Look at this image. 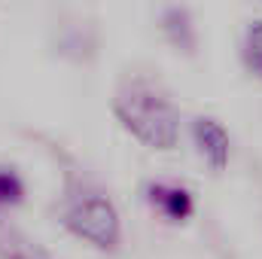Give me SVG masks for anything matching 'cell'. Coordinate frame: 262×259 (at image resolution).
Returning a JSON list of instances; mask_svg holds the SVG:
<instances>
[{
    "label": "cell",
    "mask_w": 262,
    "mask_h": 259,
    "mask_svg": "<svg viewBox=\"0 0 262 259\" xmlns=\"http://www.w3.org/2000/svg\"><path fill=\"white\" fill-rule=\"evenodd\" d=\"M192 140H195L198 156L210 165V171H226L229 165V153H232V140L229 131L223 128L213 116H198L192 122Z\"/></svg>",
    "instance_id": "3"
},
{
    "label": "cell",
    "mask_w": 262,
    "mask_h": 259,
    "mask_svg": "<svg viewBox=\"0 0 262 259\" xmlns=\"http://www.w3.org/2000/svg\"><path fill=\"white\" fill-rule=\"evenodd\" d=\"M25 201V183L12 168L0 165V207H18Z\"/></svg>",
    "instance_id": "8"
},
{
    "label": "cell",
    "mask_w": 262,
    "mask_h": 259,
    "mask_svg": "<svg viewBox=\"0 0 262 259\" xmlns=\"http://www.w3.org/2000/svg\"><path fill=\"white\" fill-rule=\"evenodd\" d=\"M159 31L162 37L171 43L174 52H183V55H195L198 49V31H195V21H192V12L180 3H171L162 9L159 15Z\"/></svg>",
    "instance_id": "4"
},
{
    "label": "cell",
    "mask_w": 262,
    "mask_h": 259,
    "mask_svg": "<svg viewBox=\"0 0 262 259\" xmlns=\"http://www.w3.org/2000/svg\"><path fill=\"white\" fill-rule=\"evenodd\" d=\"M146 201L162 217H168L171 223H186L195 213V201H192L189 189L174 186V183H149L146 186Z\"/></svg>",
    "instance_id": "5"
},
{
    "label": "cell",
    "mask_w": 262,
    "mask_h": 259,
    "mask_svg": "<svg viewBox=\"0 0 262 259\" xmlns=\"http://www.w3.org/2000/svg\"><path fill=\"white\" fill-rule=\"evenodd\" d=\"M241 61H244V67H247L250 76L262 79V18H253V21L244 28Z\"/></svg>",
    "instance_id": "7"
},
{
    "label": "cell",
    "mask_w": 262,
    "mask_h": 259,
    "mask_svg": "<svg viewBox=\"0 0 262 259\" xmlns=\"http://www.w3.org/2000/svg\"><path fill=\"white\" fill-rule=\"evenodd\" d=\"M113 116L122 122L134 140H140L149 149H174L180 140V116L168 92L146 79L128 76L113 95Z\"/></svg>",
    "instance_id": "1"
},
{
    "label": "cell",
    "mask_w": 262,
    "mask_h": 259,
    "mask_svg": "<svg viewBox=\"0 0 262 259\" xmlns=\"http://www.w3.org/2000/svg\"><path fill=\"white\" fill-rule=\"evenodd\" d=\"M0 259H52L37 241H31L21 229L0 220Z\"/></svg>",
    "instance_id": "6"
},
{
    "label": "cell",
    "mask_w": 262,
    "mask_h": 259,
    "mask_svg": "<svg viewBox=\"0 0 262 259\" xmlns=\"http://www.w3.org/2000/svg\"><path fill=\"white\" fill-rule=\"evenodd\" d=\"M61 223H64V229L73 238L92 244L95 250L113 253L122 244L119 210L104 192L85 189V192L70 195L64 210H61Z\"/></svg>",
    "instance_id": "2"
}]
</instances>
